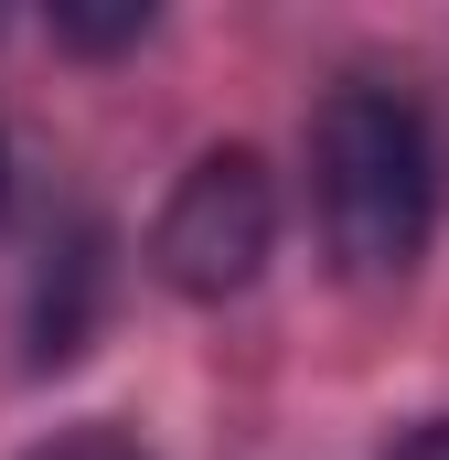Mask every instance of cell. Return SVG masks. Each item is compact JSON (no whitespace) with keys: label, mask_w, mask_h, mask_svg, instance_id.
<instances>
[{"label":"cell","mask_w":449,"mask_h":460,"mask_svg":"<svg viewBox=\"0 0 449 460\" xmlns=\"http://www.w3.org/2000/svg\"><path fill=\"white\" fill-rule=\"evenodd\" d=\"M0 193H11V150H0Z\"/></svg>","instance_id":"obj_7"},{"label":"cell","mask_w":449,"mask_h":460,"mask_svg":"<svg viewBox=\"0 0 449 460\" xmlns=\"http://www.w3.org/2000/svg\"><path fill=\"white\" fill-rule=\"evenodd\" d=\"M150 0H54V43L75 54H118V43H150Z\"/></svg>","instance_id":"obj_4"},{"label":"cell","mask_w":449,"mask_h":460,"mask_svg":"<svg viewBox=\"0 0 449 460\" xmlns=\"http://www.w3.org/2000/svg\"><path fill=\"white\" fill-rule=\"evenodd\" d=\"M32 460H150V450H139L128 429H54Z\"/></svg>","instance_id":"obj_5"},{"label":"cell","mask_w":449,"mask_h":460,"mask_svg":"<svg viewBox=\"0 0 449 460\" xmlns=\"http://www.w3.org/2000/svg\"><path fill=\"white\" fill-rule=\"evenodd\" d=\"M385 460H449V418H418V429H407Z\"/></svg>","instance_id":"obj_6"},{"label":"cell","mask_w":449,"mask_h":460,"mask_svg":"<svg viewBox=\"0 0 449 460\" xmlns=\"http://www.w3.org/2000/svg\"><path fill=\"white\" fill-rule=\"evenodd\" d=\"M97 311H108V226H75L43 235V268H32V300H22V353H32V375H54V364H75V353L97 343Z\"/></svg>","instance_id":"obj_3"},{"label":"cell","mask_w":449,"mask_h":460,"mask_svg":"<svg viewBox=\"0 0 449 460\" xmlns=\"http://www.w3.org/2000/svg\"><path fill=\"white\" fill-rule=\"evenodd\" d=\"M268 246H278V182L246 139H224L172 182V204L150 226V268L182 300H235V289H257Z\"/></svg>","instance_id":"obj_2"},{"label":"cell","mask_w":449,"mask_h":460,"mask_svg":"<svg viewBox=\"0 0 449 460\" xmlns=\"http://www.w3.org/2000/svg\"><path fill=\"white\" fill-rule=\"evenodd\" d=\"M311 204L342 279H407L439 235V139L385 75H353L311 108Z\"/></svg>","instance_id":"obj_1"}]
</instances>
